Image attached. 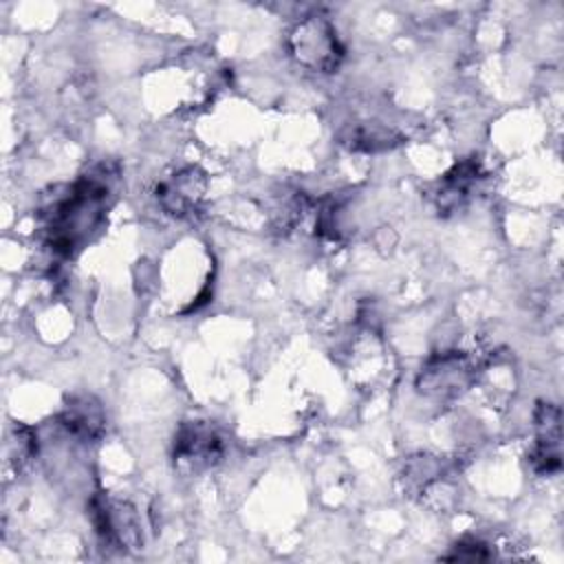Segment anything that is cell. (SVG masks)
Segmentation results:
<instances>
[{"mask_svg": "<svg viewBox=\"0 0 564 564\" xmlns=\"http://www.w3.org/2000/svg\"><path fill=\"white\" fill-rule=\"evenodd\" d=\"M110 181L112 176L106 167L90 172L42 212L46 245L53 253L73 256L99 229L112 196Z\"/></svg>", "mask_w": 564, "mask_h": 564, "instance_id": "cell-1", "label": "cell"}, {"mask_svg": "<svg viewBox=\"0 0 564 564\" xmlns=\"http://www.w3.org/2000/svg\"><path fill=\"white\" fill-rule=\"evenodd\" d=\"M293 59L315 73H335L344 59V44L326 15H304L289 33Z\"/></svg>", "mask_w": 564, "mask_h": 564, "instance_id": "cell-2", "label": "cell"}, {"mask_svg": "<svg viewBox=\"0 0 564 564\" xmlns=\"http://www.w3.org/2000/svg\"><path fill=\"white\" fill-rule=\"evenodd\" d=\"M478 364L471 355L460 350L436 352L425 361L416 377L421 394L432 399H456L476 381Z\"/></svg>", "mask_w": 564, "mask_h": 564, "instance_id": "cell-3", "label": "cell"}, {"mask_svg": "<svg viewBox=\"0 0 564 564\" xmlns=\"http://www.w3.org/2000/svg\"><path fill=\"white\" fill-rule=\"evenodd\" d=\"M90 520L104 546L119 551H139L143 544L137 509L126 500L97 494L90 500Z\"/></svg>", "mask_w": 564, "mask_h": 564, "instance_id": "cell-4", "label": "cell"}, {"mask_svg": "<svg viewBox=\"0 0 564 564\" xmlns=\"http://www.w3.org/2000/svg\"><path fill=\"white\" fill-rule=\"evenodd\" d=\"M225 454L218 430L207 421H185L174 436V463L187 471H203Z\"/></svg>", "mask_w": 564, "mask_h": 564, "instance_id": "cell-5", "label": "cell"}, {"mask_svg": "<svg viewBox=\"0 0 564 564\" xmlns=\"http://www.w3.org/2000/svg\"><path fill=\"white\" fill-rule=\"evenodd\" d=\"M207 192V176L200 167L187 165L156 185V203L170 216H192Z\"/></svg>", "mask_w": 564, "mask_h": 564, "instance_id": "cell-6", "label": "cell"}, {"mask_svg": "<svg viewBox=\"0 0 564 564\" xmlns=\"http://www.w3.org/2000/svg\"><path fill=\"white\" fill-rule=\"evenodd\" d=\"M535 443L529 463L535 474L551 476L562 467V412L553 403H538L533 412Z\"/></svg>", "mask_w": 564, "mask_h": 564, "instance_id": "cell-7", "label": "cell"}, {"mask_svg": "<svg viewBox=\"0 0 564 564\" xmlns=\"http://www.w3.org/2000/svg\"><path fill=\"white\" fill-rule=\"evenodd\" d=\"M59 421L66 432L79 441H99L106 432V412L101 403L84 392L66 399Z\"/></svg>", "mask_w": 564, "mask_h": 564, "instance_id": "cell-8", "label": "cell"}, {"mask_svg": "<svg viewBox=\"0 0 564 564\" xmlns=\"http://www.w3.org/2000/svg\"><path fill=\"white\" fill-rule=\"evenodd\" d=\"M480 176H482V170H480L478 161L465 159V161L456 163L438 183V189L434 196L438 212L449 214V212L458 209L469 198V192L480 181Z\"/></svg>", "mask_w": 564, "mask_h": 564, "instance_id": "cell-9", "label": "cell"}, {"mask_svg": "<svg viewBox=\"0 0 564 564\" xmlns=\"http://www.w3.org/2000/svg\"><path fill=\"white\" fill-rule=\"evenodd\" d=\"M341 143L355 152H386L401 143V134L383 123H355L341 134Z\"/></svg>", "mask_w": 564, "mask_h": 564, "instance_id": "cell-10", "label": "cell"}, {"mask_svg": "<svg viewBox=\"0 0 564 564\" xmlns=\"http://www.w3.org/2000/svg\"><path fill=\"white\" fill-rule=\"evenodd\" d=\"M445 476V463L438 456L421 454L405 463L403 469V487L414 494H425L432 485H436Z\"/></svg>", "mask_w": 564, "mask_h": 564, "instance_id": "cell-11", "label": "cell"}, {"mask_svg": "<svg viewBox=\"0 0 564 564\" xmlns=\"http://www.w3.org/2000/svg\"><path fill=\"white\" fill-rule=\"evenodd\" d=\"M489 557H491L489 549L478 540H463V542L454 544L452 553L445 555V560H460V562H480V560H489Z\"/></svg>", "mask_w": 564, "mask_h": 564, "instance_id": "cell-12", "label": "cell"}]
</instances>
